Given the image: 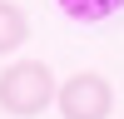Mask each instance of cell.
Here are the masks:
<instances>
[{"mask_svg": "<svg viewBox=\"0 0 124 119\" xmlns=\"http://www.w3.org/2000/svg\"><path fill=\"white\" fill-rule=\"evenodd\" d=\"M25 40H30V20H25V10L0 0V55H15Z\"/></svg>", "mask_w": 124, "mask_h": 119, "instance_id": "cell-3", "label": "cell"}, {"mask_svg": "<svg viewBox=\"0 0 124 119\" xmlns=\"http://www.w3.org/2000/svg\"><path fill=\"white\" fill-rule=\"evenodd\" d=\"M60 84L55 74H50L45 60H15V65H5V74H0V109L15 119H35L45 114L50 104H55Z\"/></svg>", "mask_w": 124, "mask_h": 119, "instance_id": "cell-1", "label": "cell"}, {"mask_svg": "<svg viewBox=\"0 0 124 119\" xmlns=\"http://www.w3.org/2000/svg\"><path fill=\"white\" fill-rule=\"evenodd\" d=\"M55 104L65 119H109L114 114V84L104 74H94V69H79V74H70L60 84Z\"/></svg>", "mask_w": 124, "mask_h": 119, "instance_id": "cell-2", "label": "cell"}, {"mask_svg": "<svg viewBox=\"0 0 124 119\" xmlns=\"http://www.w3.org/2000/svg\"><path fill=\"white\" fill-rule=\"evenodd\" d=\"M119 5L124 0H60V10H65L70 20H85V25L89 20H104L109 10H119Z\"/></svg>", "mask_w": 124, "mask_h": 119, "instance_id": "cell-4", "label": "cell"}]
</instances>
